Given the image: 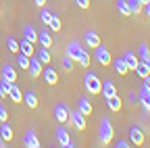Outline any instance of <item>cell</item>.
Returning a JSON list of instances; mask_svg holds the SVG:
<instances>
[{"instance_id":"36","label":"cell","mask_w":150,"mask_h":148,"mask_svg":"<svg viewBox=\"0 0 150 148\" xmlns=\"http://www.w3.org/2000/svg\"><path fill=\"white\" fill-rule=\"evenodd\" d=\"M6 46H8V50H11V52H15V54L19 52V42H17L15 38H8V42H6Z\"/></svg>"},{"instance_id":"45","label":"cell","mask_w":150,"mask_h":148,"mask_svg":"<svg viewBox=\"0 0 150 148\" xmlns=\"http://www.w3.org/2000/svg\"><path fill=\"white\" fill-rule=\"evenodd\" d=\"M138 2H140V4H142V6H144V4H146V2H148V0H138Z\"/></svg>"},{"instance_id":"38","label":"cell","mask_w":150,"mask_h":148,"mask_svg":"<svg viewBox=\"0 0 150 148\" xmlns=\"http://www.w3.org/2000/svg\"><path fill=\"white\" fill-rule=\"evenodd\" d=\"M6 119H8V110L4 104H0V121H6Z\"/></svg>"},{"instance_id":"28","label":"cell","mask_w":150,"mask_h":148,"mask_svg":"<svg viewBox=\"0 0 150 148\" xmlns=\"http://www.w3.org/2000/svg\"><path fill=\"white\" fill-rule=\"evenodd\" d=\"M117 11L123 15V17H129L131 11H129V4H127V0H117Z\"/></svg>"},{"instance_id":"15","label":"cell","mask_w":150,"mask_h":148,"mask_svg":"<svg viewBox=\"0 0 150 148\" xmlns=\"http://www.w3.org/2000/svg\"><path fill=\"white\" fill-rule=\"evenodd\" d=\"M100 94H102L104 98H110V96H115V94H117V88H115V84H112L110 79L102 81V88H100Z\"/></svg>"},{"instance_id":"33","label":"cell","mask_w":150,"mask_h":148,"mask_svg":"<svg viewBox=\"0 0 150 148\" xmlns=\"http://www.w3.org/2000/svg\"><path fill=\"white\" fill-rule=\"evenodd\" d=\"M134 71L138 73V77H146V75H150V71L146 69V65H144L142 61H140V63L136 65V69H134Z\"/></svg>"},{"instance_id":"4","label":"cell","mask_w":150,"mask_h":148,"mask_svg":"<svg viewBox=\"0 0 150 148\" xmlns=\"http://www.w3.org/2000/svg\"><path fill=\"white\" fill-rule=\"evenodd\" d=\"M69 121L73 123L75 129H79V132L86 129V115H81L79 110H69Z\"/></svg>"},{"instance_id":"13","label":"cell","mask_w":150,"mask_h":148,"mask_svg":"<svg viewBox=\"0 0 150 148\" xmlns=\"http://www.w3.org/2000/svg\"><path fill=\"white\" fill-rule=\"evenodd\" d=\"M42 73H44V81H46L48 86H56V81H59V73H56L52 67L42 69Z\"/></svg>"},{"instance_id":"44","label":"cell","mask_w":150,"mask_h":148,"mask_svg":"<svg viewBox=\"0 0 150 148\" xmlns=\"http://www.w3.org/2000/svg\"><path fill=\"white\" fill-rule=\"evenodd\" d=\"M142 63H144V65H146V69H148V71H150V57H146V59H144V61H142Z\"/></svg>"},{"instance_id":"12","label":"cell","mask_w":150,"mask_h":148,"mask_svg":"<svg viewBox=\"0 0 150 148\" xmlns=\"http://www.w3.org/2000/svg\"><path fill=\"white\" fill-rule=\"evenodd\" d=\"M23 144L27 148H40V140H38V136H35L33 129H29V132L23 136Z\"/></svg>"},{"instance_id":"46","label":"cell","mask_w":150,"mask_h":148,"mask_svg":"<svg viewBox=\"0 0 150 148\" xmlns=\"http://www.w3.org/2000/svg\"><path fill=\"white\" fill-rule=\"evenodd\" d=\"M2 146H4V140H2V138H0V148H2Z\"/></svg>"},{"instance_id":"22","label":"cell","mask_w":150,"mask_h":148,"mask_svg":"<svg viewBox=\"0 0 150 148\" xmlns=\"http://www.w3.org/2000/svg\"><path fill=\"white\" fill-rule=\"evenodd\" d=\"M19 52H23L25 54V57H31V54H33V42H29V40H21V42H19Z\"/></svg>"},{"instance_id":"26","label":"cell","mask_w":150,"mask_h":148,"mask_svg":"<svg viewBox=\"0 0 150 148\" xmlns=\"http://www.w3.org/2000/svg\"><path fill=\"white\" fill-rule=\"evenodd\" d=\"M140 102H142V106L146 108V110H150V92L146 90V88H142V92H140V98H138Z\"/></svg>"},{"instance_id":"18","label":"cell","mask_w":150,"mask_h":148,"mask_svg":"<svg viewBox=\"0 0 150 148\" xmlns=\"http://www.w3.org/2000/svg\"><path fill=\"white\" fill-rule=\"evenodd\" d=\"M77 110H79V113H81V115H86V117H88V115L92 113V110H94V108H92V104H90V100H88L86 96H81V98L77 100Z\"/></svg>"},{"instance_id":"32","label":"cell","mask_w":150,"mask_h":148,"mask_svg":"<svg viewBox=\"0 0 150 148\" xmlns=\"http://www.w3.org/2000/svg\"><path fill=\"white\" fill-rule=\"evenodd\" d=\"M146 57H150V48H148V44H140V48H138V59L144 61Z\"/></svg>"},{"instance_id":"7","label":"cell","mask_w":150,"mask_h":148,"mask_svg":"<svg viewBox=\"0 0 150 148\" xmlns=\"http://www.w3.org/2000/svg\"><path fill=\"white\" fill-rule=\"evenodd\" d=\"M6 94L11 96V100H13V102H23V92L19 90V86H17L15 81L6 86Z\"/></svg>"},{"instance_id":"9","label":"cell","mask_w":150,"mask_h":148,"mask_svg":"<svg viewBox=\"0 0 150 148\" xmlns=\"http://www.w3.org/2000/svg\"><path fill=\"white\" fill-rule=\"evenodd\" d=\"M83 42H86V46L88 48H96V46H100V35L96 33V31H86L83 33Z\"/></svg>"},{"instance_id":"2","label":"cell","mask_w":150,"mask_h":148,"mask_svg":"<svg viewBox=\"0 0 150 148\" xmlns=\"http://www.w3.org/2000/svg\"><path fill=\"white\" fill-rule=\"evenodd\" d=\"M112 136H115V132H112L110 121H108L106 117L100 119V129H98V138H100V142H102L104 146H108V144L112 142Z\"/></svg>"},{"instance_id":"40","label":"cell","mask_w":150,"mask_h":148,"mask_svg":"<svg viewBox=\"0 0 150 148\" xmlns=\"http://www.w3.org/2000/svg\"><path fill=\"white\" fill-rule=\"evenodd\" d=\"M115 146H117V148H129L131 144H127L125 140H119V142H115Z\"/></svg>"},{"instance_id":"41","label":"cell","mask_w":150,"mask_h":148,"mask_svg":"<svg viewBox=\"0 0 150 148\" xmlns=\"http://www.w3.org/2000/svg\"><path fill=\"white\" fill-rule=\"evenodd\" d=\"M142 79H144V88L150 92V75H146V77H142Z\"/></svg>"},{"instance_id":"27","label":"cell","mask_w":150,"mask_h":148,"mask_svg":"<svg viewBox=\"0 0 150 148\" xmlns=\"http://www.w3.org/2000/svg\"><path fill=\"white\" fill-rule=\"evenodd\" d=\"M17 67L27 71V67H29V57H25L23 52H17Z\"/></svg>"},{"instance_id":"42","label":"cell","mask_w":150,"mask_h":148,"mask_svg":"<svg viewBox=\"0 0 150 148\" xmlns=\"http://www.w3.org/2000/svg\"><path fill=\"white\" fill-rule=\"evenodd\" d=\"M144 11H146V17H148V19H150V0H148V2L144 4Z\"/></svg>"},{"instance_id":"29","label":"cell","mask_w":150,"mask_h":148,"mask_svg":"<svg viewBox=\"0 0 150 148\" xmlns=\"http://www.w3.org/2000/svg\"><path fill=\"white\" fill-rule=\"evenodd\" d=\"M79 48H81V44H77V42H69L67 44V54L71 59H75V54L79 52Z\"/></svg>"},{"instance_id":"11","label":"cell","mask_w":150,"mask_h":148,"mask_svg":"<svg viewBox=\"0 0 150 148\" xmlns=\"http://www.w3.org/2000/svg\"><path fill=\"white\" fill-rule=\"evenodd\" d=\"M129 140H131L134 146H142L144 144V132H142L140 127H131L129 129Z\"/></svg>"},{"instance_id":"14","label":"cell","mask_w":150,"mask_h":148,"mask_svg":"<svg viewBox=\"0 0 150 148\" xmlns=\"http://www.w3.org/2000/svg\"><path fill=\"white\" fill-rule=\"evenodd\" d=\"M123 61H125V65H127V69H129V71H134V69H136V65L140 63L138 54H136V52H131V50H127V52L123 54Z\"/></svg>"},{"instance_id":"1","label":"cell","mask_w":150,"mask_h":148,"mask_svg":"<svg viewBox=\"0 0 150 148\" xmlns=\"http://www.w3.org/2000/svg\"><path fill=\"white\" fill-rule=\"evenodd\" d=\"M83 86H86L88 94H100L102 79L96 75V73H86V75H83Z\"/></svg>"},{"instance_id":"25","label":"cell","mask_w":150,"mask_h":148,"mask_svg":"<svg viewBox=\"0 0 150 148\" xmlns=\"http://www.w3.org/2000/svg\"><path fill=\"white\" fill-rule=\"evenodd\" d=\"M23 35H25V40H29V42H38V31L33 29V25H25L23 27Z\"/></svg>"},{"instance_id":"19","label":"cell","mask_w":150,"mask_h":148,"mask_svg":"<svg viewBox=\"0 0 150 148\" xmlns=\"http://www.w3.org/2000/svg\"><path fill=\"white\" fill-rule=\"evenodd\" d=\"M73 61H77V63H79L81 67H90V63H92V59H90V54H88V52L83 50V46L79 48V52L75 54V59H73Z\"/></svg>"},{"instance_id":"24","label":"cell","mask_w":150,"mask_h":148,"mask_svg":"<svg viewBox=\"0 0 150 148\" xmlns=\"http://www.w3.org/2000/svg\"><path fill=\"white\" fill-rule=\"evenodd\" d=\"M38 42H40L44 48H50L52 46V35L44 29V31H40V33H38Z\"/></svg>"},{"instance_id":"43","label":"cell","mask_w":150,"mask_h":148,"mask_svg":"<svg viewBox=\"0 0 150 148\" xmlns=\"http://www.w3.org/2000/svg\"><path fill=\"white\" fill-rule=\"evenodd\" d=\"M33 2H35L38 6H40V8H42V6H46V0H33Z\"/></svg>"},{"instance_id":"16","label":"cell","mask_w":150,"mask_h":148,"mask_svg":"<svg viewBox=\"0 0 150 148\" xmlns=\"http://www.w3.org/2000/svg\"><path fill=\"white\" fill-rule=\"evenodd\" d=\"M106 106H108V110H112V113H119L121 110V106H123V100L115 94V96H110V98H106Z\"/></svg>"},{"instance_id":"5","label":"cell","mask_w":150,"mask_h":148,"mask_svg":"<svg viewBox=\"0 0 150 148\" xmlns=\"http://www.w3.org/2000/svg\"><path fill=\"white\" fill-rule=\"evenodd\" d=\"M56 140H59V144L61 146H65V148H73L75 144H73V140L69 138V134H67V129L63 127V123H61V127L56 129Z\"/></svg>"},{"instance_id":"35","label":"cell","mask_w":150,"mask_h":148,"mask_svg":"<svg viewBox=\"0 0 150 148\" xmlns=\"http://www.w3.org/2000/svg\"><path fill=\"white\" fill-rule=\"evenodd\" d=\"M40 19H42V23H44V25H48V23H50V19H52V13H50V11H46V8L42 6V13H40Z\"/></svg>"},{"instance_id":"30","label":"cell","mask_w":150,"mask_h":148,"mask_svg":"<svg viewBox=\"0 0 150 148\" xmlns=\"http://www.w3.org/2000/svg\"><path fill=\"white\" fill-rule=\"evenodd\" d=\"M48 27H50L52 31H61V27H63V23H61V17H56V15H52V19H50Z\"/></svg>"},{"instance_id":"21","label":"cell","mask_w":150,"mask_h":148,"mask_svg":"<svg viewBox=\"0 0 150 148\" xmlns=\"http://www.w3.org/2000/svg\"><path fill=\"white\" fill-rule=\"evenodd\" d=\"M112 69H115V71L119 73V75H127V73H129V69H127V65H125L123 57H119V59L112 61Z\"/></svg>"},{"instance_id":"8","label":"cell","mask_w":150,"mask_h":148,"mask_svg":"<svg viewBox=\"0 0 150 148\" xmlns=\"http://www.w3.org/2000/svg\"><path fill=\"white\" fill-rule=\"evenodd\" d=\"M0 75H2V79L8 81V84L17 81V71H15L13 65H2V69H0Z\"/></svg>"},{"instance_id":"39","label":"cell","mask_w":150,"mask_h":148,"mask_svg":"<svg viewBox=\"0 0 150 148\" xmlns=\"http://www.w3.org/2000/svg\"><path fill=\"white\" fill-rule=\"evenodd\" d=\"M75 4L86 11V8H90V0H75Z\"/></svg>"},{"instance_id":"3","label":"cell","mask_w":150,"mask_h":148,"mask_svg":"<svg viewBox=\"0 0 150 148\" xmlns=\"http://www.w3.org/2000/svg\"><path fill=\"white\" fill-rule=\"evenodd\" d=\"M94 59H96L102 67H108V65L112 63V59H110V50H108V48H104L102 44L94 48Z\"/></svg>"},{"instance_id":"10","label":"cell","mask_w":150,"mask_h":148,"mask_svg":"<svg viewBox=\"0 0 150 148\" xmlns=\"http://www.w3.org/2000/svg\"><path fill=\"white\" fill-rule=\"evenodd\" d=\"M54 117H56V121H59V123H67V121H69V108H67V104H56Z\"/></svg>"},{"instance_id":"6","label":"cell","mask_w":150,"mask_h":148,"mask_svg":"<svg viewBox=\"0 0 150 148\" xmlns=\"http://www.w3.org/2000/svg\"><path fill=\"white\" fill-rule=\"evenodd\" d=\"M27 71H29V75L31 77H40L42 75V63L38 61V57H29V67H27Z\"/></svg>"},{"instance_id":"37","label":"cell","mask_w":150,"mask_h":148,"mask_svg":"<svg viewBox=\"0 0 150 148\" xmlns=\"http://www.w3.org/2000/svg\"><path fill=\"white\" fill-rule=\"evenodd\" d=\"M6 86H8V81H0V98H6L8 94H6Z\"/></svg>"},{"instance_id":"31","label":"cell","mask_w":150,"mask_h":148,"mask_svg":"<svg viewBox=\"0 0 150 148\" xmlns=\"http://www.w3.org/2000/svg\"><path fill=\"white\" fill-rule=\"evenodd\" d=\"M61 65H63L65 71H73V67H75V65H73V59L69 57V54H65V57L61 59Z\"/></svg>"},{"instance_id":"34","label":"cell","mask_w":150,"mask_h":148,"mask_svg":"<svg viewBox=\"0 0 150 148\" xmlns=\"http://www.w3.org/2000/svg\"><path fill=\"white\" fill-rule=\"evenodd\" d=\"M127 4H129L131 15H136V13H140V11H142V4L138 2V0H127Z\"/></svg>"},{"instance_id":"20","label":"cell","mask_w":150,"mask_h":148,"mask_svg":"<svg viewBox=\"0 0 150 148\" xmlns=\"http://www.w3.org/2000/svg\"><path fill=\"white\" fill-rule=\"evenodd\" d=\"M0 138H2L4 142H11L13 140V129L6 121H0Z\"/></svg>"},{"instance_id":"23","label":"cell","mask_w":150,"mask_h":148,"mask_svg":"<svg viewBox=\"0 0 150 148\" xmlns=\"http://www.w3.org/2000/svg\"><path fill=\"white\" fill-rule=\"evenodd\" d=\"M35 57H38V61H40L42 65H48L50 61H52V57H50V50L48 48H40V50H38V54H35Z\"/></svg>"},{"instance_id":"17","label":"cell","mask_w":150,"mask_h":148,"mask_svg":"<svg viewBox=\"0 0 150 148\" xmlns=\"http://www.w3.org/2000/svg\"><path fill=\"white\" fill-rule=\"evenodd\" d=\"M23 102H25L29 108H38V96H35V92H33V90L23 92Z\"/></svg>"}]
</instances>
